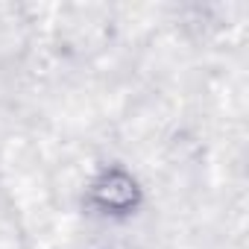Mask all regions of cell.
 Wrapping results in <instances>:
<instances>
[{"label": "cell", "instance_id": "cell-1", "mask_svg": "<svg viewBox=\"0 0 249 249\" xmlns=\"http://www.w3.org/2000/svg\"><path fill=\"white\" fill-rule=\"evenodd\" d=\"M91 202L106 211V214H129L135 205H138V196H141V188L138 182L132 179V173L120 170V167H108L103 170L94 182H91V191H88Z\"/></svg>", "mask_w": 249, "mask_h": 249}]
</instances>
